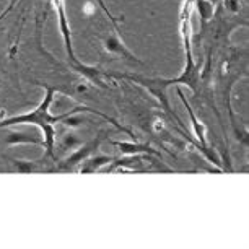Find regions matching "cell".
<instances>
[{
	"instance_id": "cell-1",
	"label": "cell",
	"mask_w": 249,
	"mask_h": 249,
	"mask_svg": "<svg viewBox=\"0 0 249 249\" xmlns=\"http://www.w3.org/2000/svg\"><path fill=\"white\" fill-rule=\"evenodd\" d=\"M194 8V0H184L179 13V33L184 44V54H186V65L179 77L176 78H160V77H143L137 73H121V72H106L109 78H121L129 80L137 85L143 87L150 95L157 98V101L163 106L164 112H168L173 119H176L178 125L184 129V122L178 117L176 112L171 111L170 100H168V88L173 85H186L189 87L196 96H200L202 90V80H200V70H202V60L196 62L194 54H192V28H191V15Z\"/></svg>"
},
{
	"instance_id": "cell-2",
	"label": "cell",
	"mask_w": 249,
	"mask_h": 249,
	"mask_svg": "<svg viewBox=\"0 0 249 249\" xmlns=\"http://www.w3.org/2000/svg\"><path fill=\"white\" fill-rule=\"evenodd\" d=\"M36 85H41L44 88V98L43 101L37 105L36 109H33L31 112H25V114L20 116H12L7 117V119H0V129L2 127H12V125H21V124H31L39 127V130L43 132V140H44V148H46V157L55 160L54 155V145H55V124L62 122L65 117H69L70 114H82V112H91V114H96L103 117V119L109 121L112 125L121 130V132H125L127 135L134 139V134L130 132L129 129H125L124 125H121L116 119H112L107 114H103V112L91 109V107L87 106H75L72 109H67L65 112H60V114H51V105H53L54 95L57 93V88L46 85V83H36Z\"/></svg>"
},
{
	"instance_id": "cell-3",
	"label": "cell",
	"mask_w": 249,
	"mask_h": 249,
	"mask_svg": "<svg viewBox=\"0 0 249 249\" xmlns=\"http://www.w3.org/2000/svg\"><path fill=\"white\" fill-rule=\"evenodd\" d=\"M248 51L246 49H225V53L220 59V62L217 65V70L212 73V77H215V82L212 80L213 87H215V95L218 96V100L222 101V105L225 107V111L228 112L230 122H231L234 134L239 140L241 134L238 129V121L236 116L233 112L231 107V90L234 87V83L239 78L246 77L248 75Z\"/></svg>"
},
{
	"instance_id": "cell-4",
	"label": "cell",
	"mask_w": 249,
	"mask_h": 249,
	"mask_svg": "<svg viewBox=\"0 0 249 249\" xmlns=\"http://www.w3.org/2000/svg\"><path fill=\"white\" fill-rule=\"evenodd\" d=\"M46 2H48L49 5H54L55 7V12H57V17H59V30H60V35H62L64 46H65V53H67L69 64L72 65V69L75 70V72H78L85 80L91 82L93 85L101 87V88H107L106 78H109V77L106 75L105 70L98 69V67H95V65L82 64L77 59V55H75L73 44H72V35H70V26H69V20H67V13H65V3H64V0H46Z\"/></svg>"
},
{
	"instance_id": "cell-5",
	"label": "cell",
	"mask_w": 249,
	"mask_h": 249,
	"mask_svg": "<svg viewBox=\"0 0 249 249\" xmlns=\"http://www.w3.org/2000/svg\"><path fill=\"white\" fill-rule=\"evenodd\" d=\"M103 48L109 55H114V57L121 59V60H127L130 64H137V65H143V62L140 60L137 55H135L129 48H125V44L119 39V36L116 35H109L106 37H103Z\"/></svg>"
},
{
	"instance_id": "cell-6",
	"label": "cell",
	"mask_w": 249,
	"mask_h": 249,
	"mask_svg": "<svg viewBox=\"0 0 249 249\" xmlns=\"http://www.w3.org/2000/svg\"><path fill=\"white\" fill-rule=\"evenodd\" d=\"M101 139H103V134L98 135V137L95 140H91L90 143L80 147L77 152L70 155L65 161L60 163L59 166H55V170H57V171H73V170H77V164H80L83 160L88 158L90 155H93L96 152L98 147H100V143H101Z\"/></svg>"
},
{
	"instance_id": "cell-7",
	"label": "cell",
	"mask_w": 249,
	"mask_h": 249,
	"mask_svg": "<svg viewBox=\"0 0 249 249\" xmlns=\"http://www.w3.org/2000/svg\"><path fill=\"white\" fill-rule=\"evenodd\" d=\"M176 93H178V96L181 98V101H182V105L186 106V109H187V114H189L191 117V124H192V129H194V134H196V137L197 140H199V143L202 145L204 148H210L209 145H207V139H205V125L202 124V122L197 119L196 114H194V111H192V107L191 105L187 103L186 100V96H184V93H182V90L179 88V85H176Z\"/></svg>"
},
{
	"instance_id": "cell-8",
	"label": "cell",
	"mask_w": 249,
	"mask_h": 249,
	"mask_svg": "<svg viewBox=\"0 0 249 249\" xmlns=\"http://www.w3.org/2000/svg\"><path fill=\"white\" fill-rule=\"evenodd\" d=\"M114 147H117L124 155H142V153H147V155H155V157L161 158V153H158L157 150L152 148L150 145L147 143H130V142H111Z\"/></svg>"
},
{
	"instance_id": "cell-9",
	"label": "cell",
	"mask_w": 249,
	"mask_h": 249,
	"mask_svg": "<svg viewBox=\"0 0 249 249\" xmlns=\"http://www.w3.org/2000/svg\"><path fill=\"white\" fill-rule=\"evenodd\" d=\"M112 157H106V155H90L88 158H85L82 161V166L77 168L80 173H95V171H100L105 164H109L112 163Z\"/></svg>"
},
{
	"instance_id": "cell-10",
	"label": "cell",
	"mask_w": 249,
	"mask_h": 249,
	"mask_svg": "<svg viewBox=\"0 0 249 249\" xmlns=\"http://www.w3.org/2000/svg\"><path fill=\"white\" fill-rule=\"evenodd\" d=\"M13 164V170L18 173H36V171H48V168L41 161L35 160H17V158H7Z\"/></svg>"
},
{
	"instance_id": "cell-11",
	"label": "cell",
	"mask_w": 249,
	"mask_h": 249,
	"mask_svg": "<svg viewBox=\"0 0 249 249\" xmlns=\"http://www.w3.org/2000/svg\"><path fill=\"white\" fill-rule=\"evenodd\" d=\"M194 7L197 8V12H199V15H200V30H204L210 23V20L213 18L215 8L217 7L212 5L209 0H194Z\"/></svg>"
},
{
	"instance_id": "cell-12",
	"label": "cell",
	"mask_w": 249,
	"mask_h": 249,
	"mask_svg": "<svg viewBox=\"0 0 249 249\" xmlns=\"http://www.w3.org/2000/svg\"><path fill=\"white\" fill-rule=\"evenodd\" d=\"M7 145H18V143H31V145H39V147H44V140L43 135L37 137V135H30V134H17L12 132L7 137Z\"/></svg>"
},
{
	"instance_id": "cell-13",
	"label": "cell",
	"mask_w": 249,
	"mask_h": 249,
	"mask_svg": "<svg viewBox=\"0 0 249 249\" xmlns=\"http://www.w3.org/2000/svg\"><path fill=\"white\" fill-rule=\"evenodd\" d=\"M80 143H82L80 142V139L75 137L73 134H67V135H64L62 142H60V147H62L64 150L65 148H75V147H78Z\"/></svg>"
},
{
	"instance_id": "cell-14",
	"label": "cell",
	"mask_w": 249,
	"mask_h": 249,
	"mask_svg": "<svg viewBox=\"0 0 249 249\" xmlns=\"http://www.w3.org/2000/svg\"><path fill=\"white\" fill-rule=\"evenodd\" d=\"M15 3H17V0H12V3H10V5H8V7L5 8V10L2 12V13H0V21H2L3 18H7V15H8V13H10V12L13 10V7H15Z\"/></svg>"
},
{
	"instance_id": "cell-15",
	"label": "cell",
	"mask_w": 249,
	"mask_h": 249,
	"mask_svg": "<svg viewBox=\"0 0 249 249\" xmlns=\"http://www.w3.org/2000/svg\"><path fill=\"white\" fill-rule=\"evenodd\" d=\"M209 2L212 3V5L217 7V5H220V2H222V0H209Z\"/></svg>"
}]
</instances>
